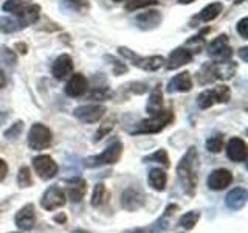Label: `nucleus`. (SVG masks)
I'll return each instance as SVG.
<instances>
[{"instance_id":"nucleus-51","label":"nucleus","mask_w":248,"mask_h":233,"mask_svg":"<svg viewBox=\"0 0 248 233\" xmlns=\"http://www.w3.org/2000/svg\"><path fill=\"white\" fill-rule=\"evenodd\" d=\"M113 2H124V0H113Z\"/></svg>"},{"instance_id":"nucleus-22","label":"nucleus","mask_w":248,"mask_h":233,"mask_svg":"<svg viewBox=\"0 0 248 233\" xmlns=\"http://www.w3.org/2000/svg\"><path fill=\"white\" fill-rule=\"evenodd\" d=\"M199 219H200V212H197V210H192V212H189V213H185L183 216H180V219L177 221L174 232L175 233H188L196 227Z\"/></svg>"},{"instance_id":"nucleus-9","label":"nucleus","mask_w":248,"mask_h":233,"mask_svg":"<svg viewBox=\"0 0 248 233\" xmlns=\"http://www.w3.org/2000/svg\"><path fill=\"white\" fill-rule=\"evenodd\" d=\"M106 114V107L103 104H87L76 107L73 115L82 123H98Z\"/></svg>"},{"instance_id":"nucleus-41","label":"nucleus","mask_w":248,"mask_h":233,"mask_svg":"<svg viewBox=\"0 0 248 233\" xmlns=\"http://www.w3.org/2000/svg\"><path fill=\"white\" fill-rule=\"evenodd\" d=\"M237 31H239V34L242 36L244 39H248V19L247 17H244L242 20H239Z\"/></svg>"},{"instance_id":"nucleus-17","label":"nucleus","mask_w":248,"mask_h":233,"mask_svg":"<svg viewBox=\"0 0 248 233\" xmlns=\"http://www.w3.org/2000/svg\"><path fill=\"white\" fill-rule=\"evenodd\" d=\"M247 200H248V191L244 188V186H237V188L231 190L227 194V198H225V204H227V207L230 210H232V212H237V210L245 207Z\"/></svg>"},{"instance_id":"nucleus-25","label":"nucleus","mask_w":248,"mask_h":233,"mask_svg":"<svg viewBox=\"0 0 248 233\" xmlns=\"http://www.w3.org/2000/svg\"><path fill=\"white\" fill-rule=\"evenodd\" d=\"M147 182L155 191H165L168 183V176L161 168H152L147 176Z\"/></svg>"},{"instance_id":"nucleus-23","label":"nucleus","mask_w":248,"mask_h":233,"mask_svg":"<svg viewBox=\"0 0 248 233\" xmlns=\"http://www.w3.org/2000/svg\"><path fill=\"white\" fill-rule=\"evenodd\" d=\"M134 22L137 23V27L140 30H152V28L160 25L161 13H158V11H147V13H143V14L137 16Z\"/></svg>"},{"instance_id":"nucleus-33","label":"nucleus","mask_w":248,"mask_h":233,"mask_svg":"<svg viewBox=\"0 0 248 233\" xmlns=\"http://www.w3.org/2000/svg\"><path fill=\"white\" fill-rule=\"evenodd\" d=\"M222 148H223V135L222 134H216L206 140V150L209 152L217 154L222 151Z\"/></svg>"},{"instance_id":"nucleus-16","label":"nucleus","mask_w":248,"mask_h":233,"mask_svg":"<svg viewBox=\"0 0 248 233\" xmlns=\"http://www.w3.org/2000/svg\"><path fill=\"white\" fill-rule=\"evenodd\" d=\"M227 155H228V159L234 163L245 162L247 160V143L239 137L231 138L227 146Z\"/></svg>"},{"instance_id":"nucleus-10","label":"nucleus","mask_w":248,"mask_h":233,"mask_svg":"<svg viewBox=\"0 0 248 233\" xmlns=\"http://www.w3.org/2000/svg\"><path fill=\"white\" fill-rule=\"evenodd\" d=\"M144 205V193L137 186H129L121 194V207L127 212H137Z\"/></svg>"},{"instance_id":"nucleus-45","label":"nucleus","mask_w":248,"mask_h":233,"mask_svg":"<svg viewBox=\"0 0 248 233\" xmlns=\"http://www.w3.org/2000/svg\"><path fill=\"white\" fill-rule=\"evenodd\" d=\"M247 51H248V49L247 47H244V49H240V51H239V54H240V58H242V61H248V56H247Z\"/></svg>"},{"instance_id":"nucleus-36","label":"nucleus","mask_w":248,"mask_h":233,"mask_svg":"<svg viewBox=\"0 0 248 233\" xmlns=\"http://www.w3.org/2000/svg\"><path fill=\"white\" fill-rule=\"evenodd\" d=\"M158 0H127L126 10L127 11H137L140 8H146L151 5H157Z\"/></svg>"},{"instance_id":"nucleus-43","label":"nucleus","mask_w":248,"mask_h":233,"mask_svg":"<svg viewBox=\"0 0 248 233\" xmlns=\"http://www.w3.org/2000/svg\"><path fill=\"white\" fill-rule=\"evenodd\" d=\"M6 174H8V165H6V162L3 159H0V182L5 181Z\"/></svg>"},{"instance_id":"nucleus-50","label":"nucleus","mask_w":248,"mask_h":233,"mask_svg":"<svg viewBox=\"0 0 248 233\" xmlns=\"http://www.w3.org/2000/svg\"><path fill=\"white\" fill-rule=\"evenodd\" d=\"M182 5H186V3H192V2H196V0H178Z\"/></svg>"},{"instance_id":"nucleus-15","label":"nucleus","mask_w":248,"mask_h":233,"mask_svg":"<svg viewBox=\"0 0 248 233\" xmlns=\"http://www.w3.org/2000/svg\"><path fill=\"white\" fill-rule=\"evenodd\" d=\"M87 89H89L87 78L81 73H75L65 85V93L72 98H78V97H82L84 93L87 92Z\"/></svg>"},{"instance_id":"nucleus-19","label":"nucleus","mask_w":248,"mask_h":233,"mask_svg":"<svg viewBox=\"0 0 248 233\" xmlns=\"http://www.w3.org/2000/svg\"><path fill=\"white\" fill-rule=\"evenodd\" d=\"M178 210V205L177 204H169L165 210V213H163V216L160 217V219L155 221L151 229H144L146 233H163L165 230H168L169 224H170V217H172L175 215V212Z\"/></svg>"},{"instance_id":"nucleus-47","label":"nucleus","mask_w":248,"mask_h":233,"mask_svg":"<svg viewBox=\"0 0 248 233\" xmlns=\"http://www.w3.org/2000/svg\"><path fill=\"white\" fill-rule=\"evenodd\" d=\"M124 233H146V230L144 229H132V230H127Z\"/></svg>"},{"instance_id":"nucleus-49","label":"nucleus","mask_w":248,"mask_h":233,"mask_svg":"<svg viewBox=\"0 0 248 233\" xmlns=\"http://www.w3.org/2000/svg\"><path fill=\"white\" fill-rule=\"evenodd\" d=\"M72 233H90V232H87V230H84V229H76V230H73Z\"/></svg>"},{"instance_id":"nucleus-31","label":"nucleus","mask_w":248,"mask_h":233,"mask_svg":"<svg viewBox=\"0 0 248 233\" xmlns=\"http://www.w3.org/2000/svg\"><path fill=\"white\" fill-rule=\"evenodd\" d=\"M22 30L20 23L17 19H10V17H2L0 19V31L2 33H16V31Z\"/></svg>"},{"instance_id":"nucleus-18","label":"nucleus","mask_w":248,"mask_h":233,"mask_svg":"<svg viewBox=\"0 0 248 233\" xmlns=\"http://www.w3.org/2000/svg\"><path fill=\"white\" fill-rule=\"evenodd\" d=\"M51 72L56 80H64V78L72 75L73 72V59L70 58L68 54H61V56L54 61Z\"/></svg>"},{"instance_id":"nucleus-32","label":"nucleus","mask_w":248,"mask_h":233,"mask_svg":"<svg viewBox=\"0 0 248 233\" xmlns=\"http://www.w3.org/2000/svg\"><path fill=\"white\" fill-rule=\"evenodd\" d=\"M17 185L20 186V188H30V186L33 185V176H31V171L28 166H22L19 169Z\"/></svg>"},{"instance_id":"nucleus-7","label":"nucleus","mask_w":248,"mask_h":233,"mask_svg":"<svg viewBox=\"0 0 248 233\" xmlns=\"http://www.w3.org/2000/svg\"><path fill=\"white\" fill-rule=\"evenodd\" d=\"M65 193L58 185H51L50 188H46L41 198V207L46 212H54L61 207L65 205Z\"/></svg>"},{"instance_id":"nucleus-46","label":"nucleus","mask_w":248,"mask_h":233,"mask_svg":"<svg viewBox=\"0 0 248 233\" xmlns=\"http://www.w3.org/2000/svg\"><path fill=\"white\" fill-rule=\"evenodd\" d=\"M6 84V76L3 75V72L0 70V89H3Z\"/></svg>"},{"instance_id":"nucleus-5","label":"nucleus","mask_w":248,"mask_h":233,"mask_svg":"<svg viewBox=\"0 0 248 233\" xmlns=\"http://www.w3.org/2000/svg\"><path fill=\"white\" fill-rule=\"evenodd\" d=\"M121 154H123V145L120 142H115L110 146H107L101 154L89 157L85 160V166L96 168L101 165H113V163H116L121 159Z\"/></svg>"},{"instance_id":"nucleus-2","label":"nucleus","mask_w":248,"mask_h":233,"mask_svg":"<svg viewBox=\"0 0 248 233\" xmlns=\"http://www.w3.org/2000/svg\"><path fill=\"white\" fill-rule=\"evenodd\" d=\"M175 115L172 111H160L158 114L152 115L151 118L143 120L137 124V128L132 131V134H158L160 131L165 129L168 124L174 121Z\"/></svg>"},{"instance_id":"nucleus-48","label":"nucleus","mask_w":248,"mask_h":233,"mask_svg":"<svg viewBox=\"0 0 248 233\" xmlns=\"http://www.w3.org/2000/svg\"><path fill=\"white\" fill-rule=\"evenodd\" d=\"M16 47H17V49H20V53H27V45H23V44H17Z\"/></svg>"},{"instance_id":"nucleus-21","label":"nucleus","mask_w":248,"mask_h":233,"mask_svg":"<svg viewBox=\"0 0 248 233\" xmlns=\"http://www.w3.org/2000/svg\"><path fill=\"white\" fill-rule=\"evenodd\" d=\"M192 89V80L188 72L175 75L172 80L168 83V92H189Z\"/></svg>"},{"instance_id":"nucleus-4","label":"nucleus","mask_w":248,"mask_h":233,"mask_svg":"<svg viewBox=\"0 0 248 233\" xmlns=\"http://www.w3.org/2000/svg\"><path fill=\"white\" fill-rule=\"evenodd\" d=\"M53 142V134L50 128H46L42 123H36L31 126L28 132V146L34 151L46 150Z\"/></svg>"},{"instance_id":"nucleus-6","label":"nucleus","mask_w":248,"mask_h":233,"mask_svg":"<svg viewBox=\"0 0 248 233\" xmlns=\"http://www.w3.org/2000/svg\"><path fill=\"white\" fill-rule=\"evenodd\" d=\"M230 98H231V92L227 85H217L213 90L202 92L197 98V103L200 109H208L214 106L216 103H228Z\"/></svg>"},{"instance_id":"nucleus-37","label":"nucleus","mask_w":248,"mask_h":233,"mask_svg":"<svg viewBox=\"0 0 248 233\" xmlns=\"http://www.w3.org/2000/svg\"><path fill=\"white\" fill-rule=\"evenodd\" d=\"M106 59L107 61H110V64H112V67H113V73L116 75V76H120V75H123V73H126L127 72V66L124 64V62H121L120 59H116L115 56H106Z\"/></svg>"},{"instance_id":"nucleus-44","label":"nucleus","mask_w":248,"mask_h":233,"mask_svg":"<svg viewBox=\"0 0 248 233\" xmlns=\"http://www.w3.org/2000/svg\"><path fill=\"white\" fill-rule=\"evenodd\" d=\"M54 221L59 222V224H64V222L67 221V216H65L64 213H59V215L54 216Z\"/></svg>"},{"instance_id":"nucleus-27","label":"nucleus","mask_w":248,"mask_h":233,"mask_svg":"<svg viewBox=\"0 0 248 233\" xmlns=\"http://www.w3.org/2000/svg\"><path fill=\"white\" fill-rule=\"evenodd\" d=\"M161 107H163V93L160 90V85H157V87H155L152 90V93L149 95L146 109H147V112H149L151 115H155V114H158L161 111Z\"/></svg>"},{"instance_id":"nucleus-8","label":"nucleus","mask_w":248,"mask_h":233,"mask_svg":"<svg viewBox=\"0 0 248 233\" xmlns=\"http://www.w3.org/2000/svg\"><path fill=\"white\" fill-rule=\"evenodd\" d=\"M33 168L36 174L42 179V181H50L58 174V163L54 162L50 155H37L33 159Z\"/></svg>"},{"instance_id":"nucleus-12","label":"nucleus","mask_w":248,"mask_h":233,"mask_svg":"<svg viewBox=\"0 0 248 233\" xmlns=\"http://www.w3.org/2000/svg\"><path fill=\"white\" fill-rule=\"evenodd\" d=\"M14 222L17 225V229L22 232H30L33 230L36 224V212H34V204H27L23 205L17 213H16Z\"/></svg>"},{"instance_id":"nucleus-30","label":"nucleus","mask_w":248,"mask_h":233,"mask_svg":"<svg viewBox=\"0 0 248 233\" xmlns=\"http://www.w3.org/2000/svg\"><path fill=\"white\" fill-rule=\"evenodd\" d=\"M197 80L200 84H209L216 80V73H214V62H208L203 67L200 68V72L197 75Z\"/></svg>"},{"instance_id":"nucleus-28","label":"nucleus","mask_w":248,"mask_h":233,"mask_svg":"<svg viewBox=\"0 0 248 233\" xmlns=\"http://www.w3.org/2000/svg\"><path fill=\"white\" fill-rule=\"evenodd\" d=\"M223 10V5L220 2H214V3H209L206 5L203 10L200 11V14L197 16L196 19L202 20V22H211L214 20L217 16H219Z\"/></svg>"},{"instance_id":"nucleus-38","label":"nucleus","mask_w":248,"mask_h":233,"mask_svg":"<svg viewBox=\"0 0 248 233\" xmlns=\"http://www.w3.org/2000/svg\"><path fill=\"white\" fill-rule=\"evenodd\" d=\"M205 45V39L202 37V36H194L191 37L188 42H186V50H189V51H199L202 50V47Z\"/></svg>"},{"instance_id":"nucleus-26","label":"nucleus","mask_w":248,"mask_h":233,"mask_svg":"<svg viewBox=\"0 0 248 233\" xmlns=\"http://www.w3.org/2000/svg\"><path fill=\"white\" fill-rule=\"evenodd\" d=\"M236 64L231 61H225V62H214V73H216V80H230L232 75L236 73Z\"/></svg>"},{"instance_id":"nucleus-13","label":"nucleus","mask_w":248,"mask_h":233,"mask_svg":"<svg viewBox=\"0 0 248 233\" xmlns=\"http://www.w3.org/2000/svg\"><path fill=\"white\" fill-rule=\"evenodd\" d=\"M231 182H232L231 171L225 169V168L214 169L213 173L208 176V181H206L208 188L213 191H222L227 188V186H230Z\"/></svg>"},{"instance_id":"nucleus-11","label":"nucleus","mask_w":248,"mask_h":233,"mask_svg":"<svg viewBox=\"0 0 248 233\" xmlns=\"http://www.w3.org/2000/svg\"><path fill=\"white\" fill-rule=\"evenodd\" d=\"M209 56H211L216 62H225L230 61L232 56V50L228 45V37L222 34L219 37H216L214 41L209 44Z\"/></svg>"},{"instance_id":"nucleus-3","label":"nucleus","mask_w":248,"mask_h":233,"mask_svg":"<svg viewBox=\"0 0 248 233\" xmlns=\"http://www.w3.org/2000/svg\"><path fill=\"white\" fill-rule=\"evenodd\" d=\"M120 54L124 58L130 61L132 64L146 70V72H155V70H158L163 64H165V58L163 56H140V54H135L132 50L126 49V47H120L118 49Z\"/></svg>"},{"instance_id":"nucleus-29","label":"nucleus","mask_w":248,"mask_h":233,"mask_svg":"<svg viewBox=\"0 0 248 233\" xmlns=\"http://www.w3.org/2000/svg\"><path fill=\"white\" fill-rule=\"evenodd\" d=\"M107 200H108V193H107L106 185L98 183L92 194V205L95 208H99V207H103Z\"/></svg>"},{"instance_id":"nucleus-39","label":"nucleus","mask_w":248,"mask_h":233,"mask_svg":"<svg viewBox=\"0 0 248 233\" xmlns=\"http://www.w3.org/2000/svg\"><path fill=\"white\" fill-rule=\"evenodd\" d=\"M67 6H70L72 10H76V11H85L90 8V3L89 0H62Z\"/></svg>"},{"instance_id":"nucleus-35","label":"nucleus","mask_w":248,"mask_h":233,"mask_svg":"<svg viewBox=\"0 0 248 233\" xmlns=\"http://www.w3.org/2000/svg\"><path fill=\"white\" fill-rule=\"evenodd\" d=\"M25 6H27L25 0H6V2L3 3V11L19 16Z\"/></svg>"},{"instance_id":"nucleus-14","label":"nucleus","mask_w":248,"mask_h":233,"mask_svg":"<svg viewBox=\"0 0 248 233\" xmlns=\"http://www.w3.org/2000/svg\"><path fill=\"white\" fill-rule=\"evenodd\" d=\"M65 196H68V199L72 202H81L85 196V191H87V182L82 177H73L70 181L65 182Z\"/></svg>"},{"instance_id":"nucleus-20","label":"nucleus","mask_w":248,"mask_h":233,"mask_svg":"<svg viewBox=\"0 0 248 233\" xmlns=\"http://www.w3.org/2000/svg\"><path fill=\"white\" fill-rule=\"evenodd\" d=\"M192 61V53L186 49H175L168 58V70H175L178 67H182L185 64H189Z\"/></svg>"},{"instance_id":"nucleus-1","label":"nucleus","mask_w":248,"mask_h":233,"mask_svg":"<svg viewBox=\"0 0 248 233\" xmlns=\"http://www.w3.org/2000/svg\"><path fill=\"white\" fill-rule=\"evenodd\" d=\"M177 177L183 186V191L192 198L196 194L199 181V154L196 146H191L182 157V160L178 162Z\"/></svg>"},{"instance_id":"nucleus-42","label":"nucleus","mask_w":248,"mask_h":233,"mask_svg":"<svg viewBox=\"0 0 248 233\" xmlns=\"http://www.w3.org/2000/svg\"><path fill=\"white\" fill-rule=\"evenodd\" d=\"M113 128V123H110V121H108V123H106V126L103 128V129H101V131H98L96 132V137H95V140H96V142H98V140H101V138H103L104 137V134H106V132H108V131H110Z\"/></svg>"},{"instance_id":"nucleus-24","label":"nucleus","mask_w":248,"mask_h":233,"mask_svg":"<svg viewBox=\"0 0 248 233\" xmlns=\"http://www.w3.org/2000/svg\"><path fill=\"white\" fill-rule=\"evenodd\" d=\"M39 14H41V6L36 3H30L22 10V13L17 16V20L20 23L22 28H25L31 23H34L39 19Z\"/></svg>"},{"instance_id":"nucleus-40","label":"nucleus","mask_w":248,"mask_h":233,"mask_svg":"<svg viewBox=\"0 0 248 233\" xmlns=\"http://www.w3.org/2000/svg\"><path fill=\"white\" fill-rule=\"evenodd\" d=\"M22 128H23V123H22V121H16L10 129H6V131H5V137H6L8 140L17 138V137L20 135V132H22Z\"/></svg>"},{"instance_id":"nucleus-34","label":"nucleus","mask_w":248,"mask_h":233,"mask_svg":"<svg viewBox=\"0 0 248 233\" xmlns=\"http://www.w3.org/2000/svg\"><path fill=\"white\" fill-rule=\"evenodd\" d=\"M143 162H157V163H163V166L169 168V157H168V152L165 150H158L155 151L154 154L151 155H146V157L143 159Z\"/></svg>"}]
</instances>
